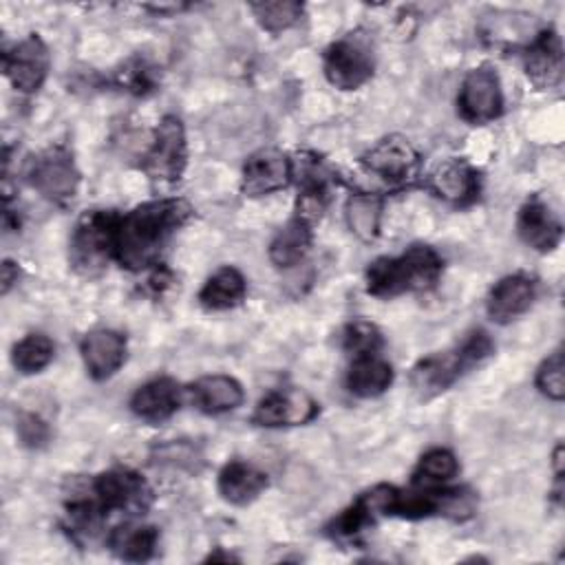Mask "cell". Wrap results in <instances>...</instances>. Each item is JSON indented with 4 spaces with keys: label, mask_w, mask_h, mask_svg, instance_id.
<instances>
[{
    "label": "cell",
    "mask_w": 565,
    "mask_h": 565,
    "mask_svg": "<svg viewBox=\"0 0 565 565\" xmlns=\"http://www.w3.org/2000/svg\"><path fill=\"white\" fill-rule=\"evenodd\" d=\"M289 181L291 159L278 148H260L243 166L241 190L245 196H265L287 188Z\"/></svg>",
    "instance_id": "obj_13"
},
{
    "label": "cell",
    "mask_w": 565,
    "mask_h": 565,
    "mask_svg": "<svg viewBox=\"0 0 565 565\" xmlns=\"http://www.w3.org/2000/svg\"><path fill=\"white\" fill-rule=\"evenodd\" d=\"M318 402L302 388H274L254 408L252 422L265 428L300 426L318 415Z\"/></svg>",
    "instance_id": "obj_11"
},
{
    "label": "cell",
    "mask_w": 565,
    "mask_h": 565,
    "mask_svg": "<svg viewBox=\"0 0 565 565\" xmlns=\"http://www.w3.org/2000/svg\"><path fill=\"white\" fill-rule=\"evenodd\" d=\"M457 110L468 124H488L501 115L503 90L490 66H477L466 73L457 95Z\"/></svg>",
    "instance_id": "obj_10"
},
{
    "label": "cell",
    "mask_w": 565,
    "mask_h": 565,
    "mask_svg": "<svg viewBox=\"0 0 565 565\" xmlns=\"http://www.w3.org/2000/svg\"><path fill=\"white\" fill-rule=\"evenodd\" d=\"M51 55L44 40L35 33L20 40L4 53V75L20 93H35L49 73Z\"/></svg>",
    "instance_id": "obj_12"
},
{
    "label": "cell",
    "mask_w": 565,
    "mask_h": 565,
    "mask_svg": "<svg viewBox=\"0 0 565 565\" xmlns=\"http://www.w3.org/2000/svg\"><path fill=\"white\" fill-rule=\"evenodd\" d=\"M536 388L554 402H561L565 395V380H563V351L556 349L554 353H550L541 366L536 369Z\"/></svg>",
    "instance_id": "obj_31"
},
{
    "label": "cell",
    "mask_w": 565,
    "mask_h": 565,
    "mask_svg": "<svg viewBox=\"0 0 565 565\" xmlns=\"http://www.w3.org/2000/svg\"><path fill=\"white\" fill-rule=\"evenodd\" d=\"M428 190L452 205H468L479 196L481 179L466 159L450 157L428 174Z\"/></svg>",
    "instance_id": "obj_15"
},
{
    "label": "cell",
    "mask_w": 565,
    "mask_h": 565,
    "mask_svg": "<svg viewBox=\"0 0 565 565\" xmlns=\"http://www.w3.org/2000/svg\"><path fill=\"white\" fill-rule=\"evenodd\" d=\"M258 24L269 33H280L296 26L302 18L305 7L294 0H271V2H252L249 4Z\"/></svg>",
    "instance_id": "obj_29"
},
{
    "label": "cell",
    "mask_w": 565,
    "mask_h": 565,
    "mask_svg": "<svg viewBox=\"0 0 565 565\" xmlns=\"http://www.w3.org/2000/svg\"><path fill=\"white\" fill-rule=\"evenodd\" d=\"M117 82L135 95H146L154 90V68L146 60L135 57L126 62L124 68L117 73Z\"/></svg>",
    "instance_id": "obj_32"
},
{
    "label": "cell",
    "mask_w": 565,
    "mask_h": 565,
    "mask_svg": "<svg viewBox=\"0 0 565 565\" xmlns=\"http://www.w3.org/2000/svg\"><path fill=\"white\" fill-rule=\"evenodd\" d=\"M181 406V386L172 377H154L130 397V411L143 422H163Z\"/></svg>",
    "instance_id": "obj_19"
},
{
    "label": "cell",
    "mask_w": 565,
    "mask_h": 565,
    "mask_svg": "<svg viewBox=\"0 0 565 565\" xmlns=\"http://www.w3.org/2000/svg\"><path fill=\"white\" fill-rule=\"evenodd\" d=\"M159 543V532L146 523H121L108 534V547L124 561H148Z\"/></svg>",
    "instance_id": "obj_25"
},
{
    "label": "cell",
    "mask_w": 565,
    "mask_h": 565,
    "mask_svg": "<svg viewBox=\"0 0 565 565\" xmlns=\"http://www.w3.org/2000/svg\"><path fill=\"white\" fill-rule=\"evenodd\" d=\"M82 360L93 380L113 377L126 362V338L115 329H93L82 340Z\"/></svg>",
    "instance_id": "obj_17"
},
{
    "label": "cell",
    "mask_w": 565,
    "mask_h": 565,
    "mask_svg": "<svg viewBox=\"0 0 565 565\" xmlns=\"http://www.w3.org/2000/svg\"><path fill=\"white\" fill-rule=\"evenodd\" d=\"M459 472L457 457L448 448H430L422 455L413 472V486L437 488L455 479Z\"/></svg>",
    "instance_id": "obj_27"
},
{
    "label": "cell",
    "mask_w": 565,
    "mask_h": 565,
    "mask_svg": "<svg viewBox=\"0 0 565 565\" xmlns=\"http://www.w3.org/2000/svg\"><path fill=\"white\" fill-rule=\"evenodd\" d=\"M247 294L245 276L236 267L216 269L199 291V302L207 311H225L243 302Z\"/></svg>",
    "instance_id": "obj_23"
},
{
    "label": "cell",
    "mask_w": 565,
    "mask_h": 565,
    "mask_svg": "<svg viewBox=\"0 0 565 565\" xmlns=\"http://www.w3.org/2000/svg\"><path fill=\"white\" fill-rule=\"evenodd\" d=\"M53 353H55V344L49 335L29 333L13 347L11 360L20 373L31 375V373H40L44 366H49V362L53 360Z\"/></svg>",
    "instance_id": "obj_28"
},
{
    "label": "cell",
    "mask_w": 565,
    "mask_h": 565,
    "mask_svg": "<svg viewBox=\"0 0 565 565\" xmlns=\"http://www.w3.org/2000/svg\"><path fill=\"white\" fill-rule=\"evenodd\" d=\"M492 351V338L477 329L468 333L457 347L422 358L411 371V388L422 402L433 399L448 391L461 375L486 362Z\"/></svg>",
    "instance_id": "obj_3"
},
{
    "label": "cell",
    "mask_w": 565,
    "mask_h": 565,
    "mask_svg": "<svg viewBox=\"0 0 565 565\" xmlns=\"http://www.w3.org/2000/svg\"><path fill=\"white\" fill-rule=\"evenodd\" d=\"M31 185L53 203H66L79 188V170L73 152L57 143L42 150L29 166Z\"/></svg>",
    "instance_id": "obj_8"
},
{
    "label": "cell",
    "mask_w": 565,
    "mask_h": 565,
    "mask_svg": "<svg viewBox=\"0 0 565 565\" xmlns=\"http://www.w3.org/2000/svg\"><path fill=\"white\" fill-rule=\"evenodd\" d=\"M534 298H536L534 276L525 271L508 274L499 282H494V287L490 289L486 300V311L492 322L508 324L519 316H523L532 307Z\"/></svg>",
    "instance_id": "obj_14"
},
{
    "label": "cell",
    "mask_w": 565,
    "mask_h": 565,
    "mask_svg": "<svg viewBox=\"0 0 565 565\" xmlns=\"http://www.w3.org/2000/svg\"><path fill=\"white\" fill-rule=\"evenodd\" d=\"M393 384V366L380 353L353 358L347 371V388L355 397H377Z\"/></svg>",
    "instance_id": "obj_22"
},
{
    "label": "cell",
    "mask_w": 565,
    "mask_h": 565,
    "mask_svg": "<svg viewBox=\"0 0 565 565\" xmlns=\"http://www.w3.org/2000/svg\"><path fill=\"white\" fill-rule=\"evenodd\" d=\"M516 232L527 247L543 254L556 249L563 238V225L558 216L539 196H532L521 205L516 216Z\"/></svg>",
    "instance_id": "obj_16"
},
{
    "label": "cell",
    "mask_w": 565,
    "mask_h": 565,
    "mask_svg": "<svg viewBox=\"0 0 565 565\" xmlns=\"http://www.w3.org/2000/svg\"><path fill=\"white\" fill-rule=\"evenodd\" d=\"M18 437L29 448H40L49 439V426L33 413H24L18 419Z\"/></svg>",
    "instance_id": "obj_33"
},
{
    "label": "cell",
    "mask_w": 565,
    "mask_h": 565,
    "mask_svg": "<svg viewBox=\"0 0 565 565\" xmlns=\"http://www.w3.org/2000/svg\"><path fill=\"white\" fill-rule=\"evenodd\" d=\"M190 397L201 413L221 415L241 406L243 386L232 375H203L190 386Z\"/></svg>",
    "instance_id": "obj_20"
},
{
    "label": "cell",
    "mask_w": 565,
    "mask_h": 565,
    "mask_svg": "<svg viewBox=\"0 0 565 565\" xmlns=\"http://www.w3.org/2000/svg\"><path fill=\"white\" fill-rule=\"evenodd\" d=\"M311 247V223L300 216L287 221L269 243V260L276 267H294Z\"/></svg>",
    "instance_id": "obj_24"
},
{
    "label": "cell",
    "mask_w": 565,
    "mask_h": 565,
    "mask_svg": "<svg viewBox=\"0 0 565 565\" xmlns=\"http://www.w3.org/2000/svg\"><path fill=\"white\" fill-rule=\"evenodd\" d=\"M190 216L192 205L177 196L152 199L121 214L117 223L115 260L130 271L157 267L170 238Z\"/></svg>",
    "instance_id": "obj_1"
},
{
    "label": "cell",
    "mask_w": 565,
    "mask_h": 565,
    "mask_svg": "<svg viewBox=\"0 0 565 565\" xmlns=\"http://www.w3.org/2000/svg\"><path fill=\"white\" fill-rule=\"evenodd\" d=\"M366 174L384 181L388 188H404L417 179L419 154L406 137L391 135L380 139L360 159Z\"/></svg>",
    "instance_id": "obj_7"
},
{
    "label": "cell",
    "mask_w": 565,
    "mask_h": 565,
    "mask_svg": "<svg viewBox=\"0 0 565 565\" xmlns=\"http://www.w3.org/2000/svg\"><path fill=\"white\" fill-rule=\"evenodd\" d=\"M444 269L441 256L430 245H411L397 256L375 258L366 267V291L377 298H395L435 287Z\"/></svg>",
    "instance_id": "obj_2"
},
{
    "label": "cell",
    "mask_w": 565,
    "mask_h": 565,
    "mask_svg": "<svg viewBox=\"0 0 565 565\" xmlns=\"http://www.w3.org/2000/svg\"><path fill=\"white\" fill-rule=\"evenodd\" d=\"M523 64L534 86L554 88L563 77V44L558 33L554 29L539 31L523 53Z\"/></svg>",
    "instance_id": "obj_18"
},
{
    "label": "cell",
    "mask_w": 565,
    "mask_h": 565,
    "mask_svg": "<svg viewBox=\"0 0 565 565\" xmlns=\"http://www.w3.org/2000/svg\"><path fill=\"white\" fill-rule=\"evenodd\" d=\"M188 166V141L183 124L177 115H166L157 130L152 146L141 159V170L159 185L177 183Z\"/></svg>",
    "instance_id": "obj_5"
},
{
    "label": "cell",
    "mask_w": 565,
    "mask_h": 565,
    "mask_svg": "<svg viewBox=\"0 0 565 565\" xmlns=\"http://www.w3.org/2000/svg\"><path fill=\"white\" fill-rule=\"evenodd\" d=\"M119 216L113 210H90L79 216L68 241V263L79 276L95 278L115 258Z\"/></svg>",
    "instance_id": "obj_4"
},
{
    "label": "cell",
    "mask_w": 565,
    "mask_h": 565,
    "mask_svg": "<svg viewBox=\"0 0 565 565\" xmlns=\"http://www.w3.org/2000/svg\"><path fill=\"white\" fill-rule=\"evenodd\" d=\"M344 216L349 230L364 243H371L380 234L382 221V196L373 192H353L347 199Z\"/></svg>",
    "instance_id": "obj_26"
},
{
    "label": "cell",
    "mask_w": 565,
    "mask_h": 565,
    "mask_svg": "<svg viewBox=\"0 0 565 565\" xmlns=\"http://www.w3.org/2000/svg\"><path fill=\"white\" fill-rule=\"evenodd\" d=\"M216 486L227 503L247 505L267 488V475L247 461L234 459L221 468Z\"/></svg>",
    "instance_id": "obj_21"
},
{
    "label": "cell",
    "mask_w": 565,
    "mask_h": 565,
    "mask_svg": "<svg viewBox=\"0 0 565 565\" xmlns=\"http://www.w3.org/2000/svg\"><path fill=\"white\" fill-rule=\"evenodd\" d=\"M18 276H20L18 265L13 260H4V265H2V294H7L13 282H18Z\"/></svg>",
    "instance_id": "obj_34"
},
{
    "label": "cell",
    "mask_w": 565,
    "mask_h": 565,
    "mask_svg": "<svg viewBox=\"0 0 565 565\" xmlns=\"http://www.w3.org/2000/svg\"><path fill=\"white\" fill-rule=\"evenodd\" d=\"M373 53L360 38H342L324 51V77L340 90H355L373 75Z\"/></svg>",
    "instance_id": "obj_9"
},
{
    "label": "cell",
    "mask_w": 565,
    "mask_h": 565,
    "mask_svg": "<svg viewBox=\"0 0 565 565\" xmlns=\"http://www.w3.org/2000/svg\"><path fill=\"white\" fill-rule=\"evenodd\" d=\"M382 347V333L375 324L366 320H355L349 322L342 331V349L351 353L353 358L366 355V353H377Z\"/></svg>",
    "instance_id": "obj_30"
},
{
    "label": "cell",
    "mask_w": 565,
    "mask_h": 565,
    "mask_svg": "<svg viewBox=\"0 0 565 565\" xmlns=\"http://www.w3.org/2000/svg\"><path fill=\"white\" fill-rule=\"evenodd\" d=\"M90 497L104 512L143 514L152 503V488L130 468H110L88 483Z\"/></svg>",
    "instance_id": "obj_6"
}]
</instances>
